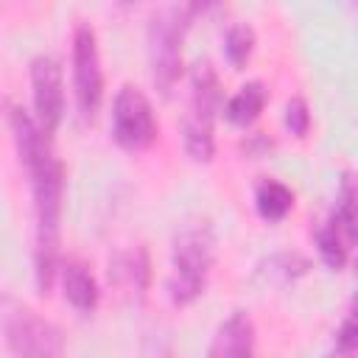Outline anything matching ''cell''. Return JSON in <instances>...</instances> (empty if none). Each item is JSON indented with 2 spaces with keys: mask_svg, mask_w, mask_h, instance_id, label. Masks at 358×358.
<instances>
[{
  "mask_svg": "<svg viewBox=\"0 0 358 358\" xmlns=\"http://www.w3.org/2000/svg\"><path fill=\"white\" fill-rule=\"evenodd\" d=\"M31 179L34 196V280L36 291L45 296L50 294L56 274L62 271L59 263V221H62V199H64V168L56 159L53 148L31 157L22 162Z\"/></svg>",
  "mask_w": 358,
  "mask_h": 358,
  "instance_id": "obj_1",
  "label": "cell"
},
{
  "mask_svg": "<svg viewBox=\"0 0 358 358\" xmlns=\"http://www.w3.org/2000/svg\"><path fill=\"white\" fill-rule=\"evenodd\" d=\"M215 263V232L207 221L187 224L173 238L168 296L173 305H190L204 294L207 277Z\"/></svg>",
  "mask_w": 358,
  "mask_h": 358,
  "instance_id": "obj_2",
  "label": "cell"
},
{
  "mask_svg": "<svg viewBox=\"0 0 358 358\" xmlns=\"http://www.w3.org/2000/svg\"><path fill=\"white\" fill-rule=\"evenodd\" d=\"M193 11H196L193 6H168L151 14L148 20V31H145L148 67L159 95H171V90L182 76V42Z\"/></svg>",
  "mask_w": 358,
  "mask_h": 358,
  "instance_id": "obj_3",
  "label": "cell"
},
{
  "mask_svg": "<svg viewBox=\"0 0 358 358\" xmlns=\"http://www.w3.org/2000/svg\"><path fill=\"white\" fill-rule=\"evenodd\" d=\"M6 347L14 358H62V330L25 305H8L3 313Z\"/></svg>",
  "mask_w": 358,
  "mask_h": 358,
  "instance_id": "obj_4",
  "label": "cell"
},
{
  "mask_svg": "<svg viewBox=\"0 0 358 358\" xmlns=\"http://www.w3.org/2000/svg\"><path fill=\"white\" fill-rule=\"evenodd\" d=\"M73 92L81 120L92 123L103 101V70L95 31L84 20H78L73 28Z\"/></svg>",
  "mask_w": 358,
  "mask_h": 358,
  "instance_id": "obj_5",
  "label": "cell"
},
{
  "mask_svg": "<svg viewBox=\"0 0 358 358\" xmlns=\"http://www.w3.org/2000/svg\"><path fill=\"white\" fill-rule=\"evenodd\" d=\"M157 117L145 92L134 84H123L112 103V137L126 151H145L157 140Z\"/></svg>",
  "mask_w": 358,
  "mask_h": 358,
  "instance_id": "obj_6",
  "label": "cell"
},
{
  "mask_svg": "<svg viewBox=\"0 0 358 358\" xmlns=\"http://www.w3.org/2000/svg\"><path fill=\"white\" fill-rule=\"evenodd\" d=\"M31 101L36 123L45 129V134H53L64 117V78L59 59L50 53L31 59Z\"/></svg>",
  "mask_w": 358,
  "mask_h": 358,
  "instance_id": "obj_7",
  "label": "cell"
},
{
  "mask_svg": "<svg viewBox=\"0 0 358 358\" xmlns=\"http://www.w3.org/2000/svg\"><path fill=\"white\" fill-rule=\"evenodd\" d=\"M255 324L246 310H235L213 336L207 358H252Z\"/></svg>",
  "mask_w": 358,
  "mask_h": 358,
  "instance_id": "obj_8",
  "label": "cell"
},
{
  "mask_svg": "<svg viewBox=\"0 0 358 358\" xmlns=\"http://www.w3.org/2000/svg\"><path fill=\"white\" fill-rule=\"evenodd\" d=\"M59 277H62L64 299H67L76 310H81V313L95 310V305H98V299H101L98 280L92 277V271H90L81 260H64Z\"/></svg>",
  "mask_w": 358,
  "mask_h": 358,
  "instance_id": "obj_9",
  "label": "cell"
},
{
  "mask_svg": "<svg viewBox=\"0 0 358 358\" xmlns=\"http://www.w3.org/2000/svg\"><path fill=\"white\" fill-rule=\"evenodd\" d=\"M182 145L193 162H210L215 154V115L187 109L182 117Z\"/></svg>",
  "mask_w": 358,
  "mask_h": 358,
  "instance_id": "obj_10",
  "label": "cell"
},
{
  "mask_svg": "<svg viewBox=\"0 0 358 358\" xmlns=\"http://www.w3.org/2000/svg\"><path fill=\"white\" fill-rule=\"evenodd\" d=\"M330 224L338 229L347 246H358V173L344 171L338 185V204L330 213Z\"/></svg>",
  "mask_w": 358,
  "mask_h": 358,
  "instance_id": "obj_11",
  "label": "cell"
},
{
  "mask_svg": "<svg viewBox=\"0 0 358 358\" xmlns=\"http://www.w3.org/2000/svg\"><path fill=\"white\" fill-rule=\"evenodd\" d=\"M187 109L218 115L221 109V84L210 62H196L190 70V103Z\"/></svg>",
  "mask_w": 358,
  "mask_h": 358,
  "instance_id": "obj_12",
  "label": "cell"
},
{
  "mask_svg": "<svg viewBox=\"0 0 358 358\" xmlns=\"http://www.w3.org/2000/svg\"><path fill=\"white\" fill-rule=\"evenodd\" d=\"M266 101H268L266 84H263V81H246V84L227 101V109H224V112H227V120L235 123V126H241V129H246V126H252V123L260 117Z\"/></svg>",
  "mask_w": 358,
  "mask_h": 358,
  "instance_id": "obj_13",
  "label": "cell"
},
{
  "mask_svg": "<svg viewBox=\"0 0 358 358\" xmlns=\"http://www.w3.org/2000/svg\"><path fill=\"white\" fill-rule=\"evenodd\" d=\"M255 207L266 221H282L294 207V193L277 179H263L255 190Z\"/></svg>",
  "mask_w": 358,
  "mask_h": 358,
  "instance_id": "obj_14",
  "label": "cell"
},
{
  "mask_svg": "<svg viewBox=\"0 0 358 358\" xmlns=\"http://www.w3.org/2000/svg\"><path fill=\"white\" fill-rule=\"evenodd\" d=\"M115 277H117L120 282H126V288L143 294V291L148 288V277H151L145 249H143V246H134L131 252L120 255V257L115 260Z\"/></svg>",
  "mask_w": 358,
  "mask_h": 358,
  "instance_id": "obj_15",
  "label": "cell"
},
{
  "mask_svg": "<svg viewBox=\"0 0 358 358\" xmlns=\"http://www.w3.org/2000/svg\"><path fill=\"white\" fill-rule=\"evenodd\" d=\"M316 252L322 257V263L333 271H338L344 263H347V252L350 246L344 243V238L338 235V229L330 224V218L316 229Z\"/></svg>",
  "mask_w": 358,
  "mask_h": 358,
  "instance_id": "obj_16",
  "label": "cell"
},
{
  "mask_svg": "<svg viewBox=\"0 0 358 358\" xmlns=\"http://www.w3.org/2000/svg\"><path fill=\"white\" fill-rule=\"evenodd\" d=\"M255 50V28L249 22H235L227 28L224 36V53L232 67H243Z\"/></svg>",
  "mask_w": 358,
  "mask_h": 358,
  "instance_id": "obj_17",
  "label": "cell"
},
{
  "mask_svg": "<svg viewBox=\"0 0 358 358\" xmlns=\"http://www.w3.org/2000/svg\"><path fill=\"white\" fill-rule=\"evenodd\" d=\"M285 126L294 137H308V129H310V106L302 95H294L288 103H285Z\"/></svg>",
  "mask_w": 358,
  "mask_h": 358,
  "instance_id": "obj_18",
  "label": "cell"
},
{
  "mask_svg": "<svg viewBox=\"0 0 358 358\" xmlns=\"http://www.w3.org/2000/svg\"><path fill=\"white\" fill-rule=\"evenodd\" d=\"M338 352H344V355L358 352V294L352 296L350 310L338 327Z\"/></svg>",
  "mask_w": 358,
  "mask_h": 358,
  "instance_id": "obj_19",
  "label": "cell"
},
{
  "mask_svg": "<svg viewBox=\"0 0 358 358\" xmlns=\"http://www.w3.org/2000/svg\"><path fill=\"white\" fill-rule=\"evenodd\" d=\"M355 274H358V260H355Z\"/></svg>",
  "mask_w": 358,
  "mask_h": 358,
  "instance_id": "obj_20",
  "label": "cell"
},
{
  "mask_svg": "<svg viewBox=\"0 0 358 358\" xmlns=\"http://www.w3.org/2000/svg\"><path fill=\"white\" fill-rule=\"evenodd\" d=\"M327 358H336V355H327Z\"/></svg>",
  "mask_w": 358,
  "mask_h": 358,
  "instance_id": "obj_21",
  "label": "cell"
}]
</instances>
